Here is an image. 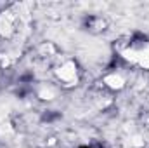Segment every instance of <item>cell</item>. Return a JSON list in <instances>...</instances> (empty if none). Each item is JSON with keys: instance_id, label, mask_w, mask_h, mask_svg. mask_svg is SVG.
Here are the masks:
<instances>
[{"instance_id": "cell-1", "label": "cell", "mask_w": 149, "mask_h": 148, "mask_svg": "<svg viewBox=\"0 0 149 148\" xmlns=\"http://www.w3.org/2000/svg\"><path fill=\"white\" fill-rule=\"evenodd\" d=\"M57 118H61V113H57V111H47L42 117L43 122H52V120H57Z\"/></svg>"}, {"instance_id": "cell-2", "label": "cell", "mask_w": 149, "mask_h": 148, "mask_svg": "<svg viewBox=\"0 0 149 148\" xmlns=\"http://www.w3.org/2000/svg\"><path fill=\"white\" fill-rule=\"evenodd\" d=\"M21 82H31L33 80V73H24V75H21V78H19Z\"/></svg>"}, {"instance_id": "cell-3", "label": "cell", "mask_w": 149, "mask_h": 148, "mask_svg": "<svg viewBox=\"0 0 149 148\" xmlns=\"http://www.w3.org/2000/svg\"><path fill=\"white\" fill-rule=\"evenodd\" d=\"M80 148H90V147H85V145H83V147H80Z\"/></svg>"}]
</instances>
